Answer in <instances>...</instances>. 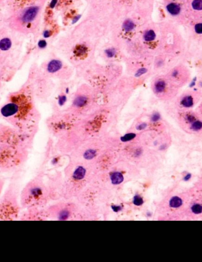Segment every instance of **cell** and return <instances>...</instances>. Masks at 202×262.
<instances>
[{
  "label": "cell",
  "instance_id": "1",
  "mask_svg": "<svg viewBox=\"0 0 202 262\" xmlns=\"http://www.w3.org/2000/svg\"><path fill=\"white\" fill-rule=\"evenodd\" d=\"M169 20L180 27H185L189 22L184 0H163Z\"/></svg>",
  "mask_w": 202,
  "mask_h": 262
},
{
  "label": "cell",
  "instance_id": "2",
  "mask_svg": "<svg viewBox=\"0 0 202 262\" xmlns=\"http://www.w3.org/2000/svg\"><path fill=\"white\" fill-rule=\"evenodd\" d=\"M152 89L157 97L164 100L173 99L179 90L167 76L157 78L153 83Z\"/></svg>",
  "mask_w": 202,
  "mask_h": 262
},
{
  "label": "cell",
  "instance_id": "3",
  "mask_svg": "<svg viewBox=\"0 0 202 262\" xmlns=\"http://www.w3.org/2000/svg\"><path fill=\"white\" fill-rule=\"evenodd\" d=\"M179 121L185 129L193 133L202 131V117L190 110L184 111L179 115Z\"/></svg>",
  "mask_w": 202,
  "mask_h": 262
},
{
  "label": "cell",
  "instance_id": "4",
  "mask_svg": "<svg viewBox=\"0 0 202 262\" xmlns=\"http://www.w3.org/2000/svg\"><path fill=\"white\" fill-rule=\"evenodd\" d=\"M178 88L187 84L190 79V71L183 64H178L172 68L166 76Z\"/></svg>",
  "mask_w": 202,
  "mask_h": 262
},
{
  "label": "cell",
  "instance_id": "5",
  "mask_svg": "<svg viewBox=\"0 0 202 262\" xmlns=\"http://www.w3.org/2000/svg\"><path fill=\"white\" fill-rule=\"evenodd\" d=\"M201 95L198 91L188 90L182 94L177 99V107L182 111L189 110L200 100Z\"/></svg>",
  "mask_w": 202,
  "mask_h": 262
},
{
  "label": "cell",
  "instance_id": "6",
  "mask_svg": "<svg viewBox=\"0 0 202 262\" xmlns=\"http://www.w3.org/2000/svg\"><path fill=\"white\" fill-rule=\"evenodd\" d=\"M183 28L191 42L202 45V21H190Z\"/></svg>",
  "mask_w": 202,
  "mask_h": 262
},
{
  "label": "cell",
  "instance_id": "7",
  "mask_svg": "<svg viewBox=\"0 0 202 262\" xmlns=\"http://www.w3.org/2000/svg\"><path fill=\"white\" fill-rule=\"evenodd\" d=\"M190 21H202V0H184Z\"/></svg>",
  "mask_w": 202,
  "mask_h": 262
},
{
  "label": "cell",
  "instance_id": "8",
  "mask_svg": "<svg viewBox=\"0 0 202 262\" xmlns=\"http://www.w3.org/2000/svg\"><path fill=\"white\" fill-rule=\"evenodd\" d=\"M38 11L37 7H31L27 8L22 13L20 20L24 24H27L32 21L36 17Z\"/></svg>",
  "mask_w": 202,
  "mask_h": 262
},
{
  "label": "cell",
  "instance_id": "9",
  "mask_svg": "<svg viewBox=\"0 0 202 262\" xmlns=\"http://www.w3.org/2000/svg\"><path fill=\"white\" fill-rule=\"evenodd\" d=\"M18 111V106L14 103H8L1 109V113L4 117H9L15 115Z\"/></svg>",
  "mask_w": 202,
  "mask_h": 262
},
{
  "label": "cell",
  "instance_id": "10",
  "mask_svg": "<svg viewBox=\"0 0 202 262\" xmlns=\"http://www.w3.org/2000/svg\"><path fill=\"white\" fill-rule=\"evenodd\" d=\"M62 66V63L57 60H52L48 65L47 69L50 73H54L59 70Z\"/></svg>",
  "mask_w": 202,
  "mask_h": 262
},
{
  "label": "cell",
  "instance_id": "11",
  "mask_svg": "<svg viewBox=\"0 0 202 262\" xmlns=\"http://www.w3.org/2000/svg\"><path fill=\"white\" fill-rule=\"evenodd\" d=\"M110 177L112 184H120L124 180L123 176L119 172H115L111 174Z\"/></svg>",
  "mask_w": 202,
  "mask_h": 262
},
{
  "label": "cell",
  "instance_id": "12",
  "mask_svg": "<svg viewBox=\"0 0 202 262\" xmlns=\"http://www.w3.org/2000/svg\"><path fill=\"white\" fill-rule=\"evenodd\" d=\"M144 40L147 42H151L157 38V34L155 30L150 29L147 30L144 34Z\"/></svg>",
  "mask_w": 202,
  "mask_h": 262
},
{
  "label": "cell",
  "instance_id": "13",
  "mask_svg": "<svg viewBox=\"0 0 202 262\" xmlns=\"http://www.w3.org/2000/svg\"><path fill=\"white\" fill-rule=\"evenodd\" d=\"M11 47V41L8 38H3L0 41V50L2 51H7Z\"/></svg>",
  "mask_w": 202,
  "mask_h": 262
},
{
  "label": "cell",
  "instance_id": "14",
  "mask_svg": "<svg viewBox=\"0 0 202 262\" xmlns=\"http://www.w3.org/2000/svg\"><path fill=\"white\" fill-rule=\"evenodd\" d=\"M86 170L83 169L82 167H79L75 171L73 177L76 180H80L83 179L85 175Z\"/></svg>",
  "mask_w": 202,
  "mask_h": 262
},
{
  "label": "cell",
  "instance_id": "15",
  "mask_svg": "<svg viewBox=\"0 0 202 262\" xmlns=\"http://www.w3.org/2000/svg\"><path fill=\"white\" fill-rule=\"evenodd\" d=\"M87 102V98L85 96H79L76 97L74 101V105L78 107L84 106Z\"/></svg>",
  "mask_w": 202,
  "mask_h": 262
},
{
  "label": "cell",
  "instance_id": "16",
  "mask_svg": "<svg viewBox=\"0 0 202 262\" xmlns=\"http://www.w3.org/2000/svg\"><path fill=\"white\" fill-rule=\"evenodd\" d=\"M124 29L127 31H130L134 28V24L131 20H127L123 25Z\"/></svg>",
  "mask_w": 202,
  "mask_h": 262
},
{
  "label": "cell",
  "instance_id": "17",
  "mask_svg": "<svg viewBox=\"0 0 202 262\" xmlns=\"http://www.w3.org/2000/svg\"><path fill=\"white\" fill-rule=\"evenodd\" d=\"M41 194V190L38 187H33L30 190V195L34 197L38 196Z\"/></svg>",
  "mask_w": 202,
  "mask_h": 262
},
{
  "label": "cell",
  "instance_id": "18",
  "mask_svg": "<svg viewBox=\"0 0 202 262\" xmlns=\"http://www.w3.org/2000/svg\"><path fill=\"white\" fill-rule=\"evenodd\" d=\"M96 154V151L94 150H88L84 154V156L87 159H91L95 157Z\"/></svg>",
  "mask_w": 202,
  "mask_h": 262
},
{
  "label": "cell",
  "instance_id": "19",
  "mask_svg": "<svg viewBox=\"0 0 202 262\" xmlns=\"http://www.w3.org/2000/svg\"><path fill=\"white\" fill-rule=\"evenodd\" d=\"M170 205L171 207H178L181 204L182 202L178 198H174L171 201H170Z\"/></svg>",
  "mask_w": 202,
  "mask_h": 262
},
{
  "label": "cell",
  "instance_id": "20",
  "mask_svg": "<svg viewBox=\"0 0 202 262\" xmlns=\"http://www.w3.org/2000/svg\"><path fill=\"white\" fill-rule=\"evenodd\" d=\"M135 137H136V134H133V133L127 134H125L124 136H123L121 138V140L122 141H128L131 140Z\"/></svg>",
  "mask_w": 202,
  "mask_h": 262
},
{
  "label": "cell",
  "instance_id": "21",
  "mask_svg": "<svg viewBox=\"0 0 202 262\" xmlns=\"http://www.w3.org/2000/svg\"><path fill=\"white\" fill-rule=\"evenodd\" d=\"M133 203L135 205L140 206L143 203V200L141 197H140L138 196H136L134 197Z\"/></svg>",
  "mask_w": 202,
  "mask_h": 262
},
{
  "label": "cell",
  "instance_id": "22",
  "mask_svg": "<svg viewBox=\"0 0 202 262\" xmlns=\"http://www.w3.org/2000/svg\"><path fill=\"white\" fill-rule=\"evenodd\" d=\"M160 118V115L158 113H154L151 116V121L152 122H158Z\"/></svg>",
  "mask_w": 202,
  "mask_h": 262
},
{
  "label": "cell",
  "instance_id": "23",
  "mask_svg": "<svg viewBox=\"0 0 202 262\" xmlns=\"http://www.w3.org/2000/svg\"><path fill=\"white\" fill-rule=\"evenodd\" d=\"M66 100H67L66 96H64V95H62V96H59V100H58L59 104L60 106L64 105V103H66Z\"/></svg>",
  "mask_w": 202,
  "mask_h": 262
},
{
  "label": "cell",
  "instance_id": "24",
  "mask_svg": "<svg viewBox=\"0 0 202 262\" xmlns=\"http://www.w3.org/2000/svg\"><path fill=\"white\" fill-rule=\"evenodd\" d=\"M105 53H106V56H107L108 57H114V56H115V51L114 49H108V50H106Z\"/></svg>",
  "mask_w": 202,
  "mask_h": 262
},
{
  "label": "cell",
  "instance_id": "25",
  "mask_svg": "<svg viewBox=\"0 0 202 262\" xmlns=\"http://www.w3.org/2000/svg\"><path fill=\"white\" fill-rule=\"evenodd\" d=\"M46 45H47V42L44 40H41L39 41L38 42V46L40 49L45 48V47H46Z\"/></svg>",
  "mask_w": 202,
  "mask_h": 262
},
{
  "label": "cell",
  "instance_id": "26",
  "mask_svg": "<svg viewBox=\"0 0 202 262\" xmlns=\"http://www.w3.org/2000/svg\"><path fill=\"white\" fill-rule=\"evenodd\" d=\"M155 64H156V66L157 67H159V68L163 67L164 65V60L163 58H162L159 59L157 61Z\"/></svg>",
  "mask_w": 202,
  "mask_h": 262
},
{
  "label": "cell",
  "instance_id": "27",
  "mask_svg": "<svg viewBox=\"0 0 202 262\" xmlns=\"http://www.w3.org/2000/svg\"><path fill=\"white\" fill-rule=\"evenodd\" d=\"M147 71V69L146 68H141L137 71V72L136 73V76L137 77L140 76L146 73Z\"/></svg>",
  "mask_w": 202,
  "mask_h": 262
},
{
  "label": "cell",
  "instance_id": "28",
  "mask_svg": "<svg viewBox=\"0 0 202 262\" xmlns=\"http://www.w3.org/2000/svg\"><path fill=\"white\" fill-rule=\"evenodd\" d=\"M68 216V212L66 211H63L62 213H61L60 215V218L61 219H64L66 218H67Z\"/></svg>",
  "mask_w": 202,
  "mask_h": 262
},
{
  "label": "cell",
  "instance_id": "29",
  "mask_svg": "<svg viewBox=\"0 0 202 262\" xmlns=\"http://www.w3.org/2000/svg\"><path fill=\"white\" fill-rule=\"evenodd\" d=\"M147 126V124L145 123H141V124H140L138 126H137V129L138 130H144V129H145L146 128Z\"/></svg>",
  "mask_w": 202,
  "mask_h": 262
},
{
  "label": "cell",
  "instance_id": "30",
  "mask_svg": "<svg viewBox=\"0 0 202 262\" xmlns=\"http://www.w3.org/2000/svg\"><path fill=\"white\" fill-rule=\"evenodd\" d=\"M50 35H51V33L49 31H48V30L45 31L44 32V33H43V36H44V38H48Z\"/></svg>",
  "mask_w": 202,
  "mask_h": 262
},
{
  "label": "cell",
  "instance_id": "31",
  "mask_svg": "<svg viewBox=\"0 0 202 262\" xmlns=\"http://www.w3.org/2000/svg\"><path fill=\"white\" fill-rule=\"evenodd\" d=\"M112 209L114 210V211L117 212V211H120L121 210V207L117 206H112Z\"/></svg>",
  "mask_w": 202,
  "mask_h": 262
},
{
  "label": "cell",
  "instance_id": "32",
  "mask_svg": "<svg viewBox=\"0 0 202 262\" xmlns=\"http://www.w3.org/2000/svg\"><path fill=\"white\" fill-rule=\"evenodd\" d=\"M56 2H57V1L56 0H53V1H52V3H51V6L53 7V6H55V5L56 4Z\"/></svg>",
  "mask_w": 202,
  "mask_h": 262
},
{
  "label": "cell",
  "instance_id": "33",
  "mask_svg": "<svg viewBox=\"0 0 202 262\" xmlns=\"http://www.w3.org/2000/svg\"><path fill=\"white\" fill-rule=\"evenodd\" d=\"M69 88H66V92L67 94V93H69Z\"/></svg>",
  "mask_w": 202,
  "mask_h": 262
}]
</instances>
